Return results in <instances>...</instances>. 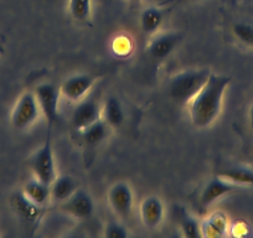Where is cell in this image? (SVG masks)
I'll return each mask as SVG.
<instances>
[{"instance_id":"6da1fadb","label":"cell","mask_w":253,"mask_h":238,"mask_svg":"<svg viewBox=\"0 0 253 238\" xmlns=\"http://www.w3.org/2000/svg\"><path fill=\"white\" fill-rule=\"evenodd\" d=\"M230 83V76L211 72L203 88L186 104L194 127L204 129L210 127L218 118L222 111L223 97Z\"/></svg>"},{"instance_id":"7a4b0ae2","label":"cell","mask_w":253,"mask_h":238,"mask_svg":"<svg viewBox=\"0 0 253 238\" xmlns=\"http://www.w3.org/2000/svg\"><path fill=\"white\" fill-rule=\"evenodd\" d=\"M211 75L209 69H191L171 77L168 87L169 97L177 104L186 106L204 87Z\"/></svg>"},{"instance_id":"3957f363","label":"cell","mask_w":253,"mask_h":238,"mask_svg":"<svg viewBox=\"0 0 253 238\" xmlns=\"http://www.w3.org/2000/svg\"><path fill=\"white\" fill-rule=\"evenodd\" d=\"M30 167L33 170L35 179L45 184H48V185H51L53 180L58 176L50 132H48L45 143L41 145L40 149H38V152L31 158Z\"/></svg>"},{"instance_id":"277c9868","label":"cell","mask_w":253,"mask_h":238,"mask_svg":"<svg viewBox=\"0 0 253 238\" xmlns=\"http://www.w3.org/2000/svg\"><path fill=\"white\" fill-rule=\"evenodd\" d=\"M41 109L34 91H25L16 101L11 112V125L18 130L30 128L39 119Z\"/></svg>"},{"instance_id":"5b68a950","label":"cell","mask_w":253,"mask_h":238,"mask_svg":"<svg viewBox=\"0 0 253 238\" xmlns=\"http://www.w3.org/2000/svg\"><path fill=\"white\" fill-rule=\"evenodd\" d=\"M41 114L45 117L48 127H52L55 123L60 120V112H58V102H60V88L50 82H42L38 84L34 89Z\"/></svg>"},{"instance_id":"8992f818","label":"cell","mask_w":253,"mask_h":238,"mask_svg":"<svg viewBox=\"0 0 253 238\" xmlns=\"http://www.w3.org/2000/svg\"><path fill=\"white\" fill-rule=\"evenodd\" d=\"M107 201L113 211L114 215L118 217H129L134 206V194L129 184L119 181L111 186L107 194Z\"/></svg>"},{"instance_id":"52a82bcc","label":"cell","mask_w":253,"mask_h":238,"mask_svg":"<svg viewBox=\"0 0 253 238\" xmlns=\"http://www.w3.org/2000/svg\"><path fill=\"white\" fill-rule=\"evenodd\" d=\"M101 118L102 107L99 102L93 97H84L76 103L71 114V124L77 132H81Z\"/></svg>"},{"instance_id":"ba28073f","label":"cell","mask_w":253,"mask_h":238,"mask_svg":"<svg viewBox=\"0 0 253 238\" xmlns=\"http://www.w3.org/2000/svg\"><path fill=\"white\" fill-rule=\"evenodd\" d=\"M61 210L76 220H88L94 212V202L87 191L77 189L67 200L61 202Z\"/></svg>"},{"instance_id":"9c48e42d","label":"cell","mask_w":253,"mask_h":238,"mask_svg":"<svg viewBox=\"0 0 253 238\" xmlns=\"http://www.w3.org/2000/svg\"><path fill=\"white\" fill-rule=\"evenodd\" d=\"M181 39L182 35L177 31H167V33H159L158 31L157 34L153 35L149 43H148V53H149L153 60L163 61L174 52Z\"/></svg>"},{"instance_id":"30bf717a","label":"cell","mask_w":253,"mask_h":238,"mask_svg":"<svg viewBox=\"0 0 253 238\" xmlns=\"http://www.w3.org/2000/svg\"><path fill=\"white\" fill-rule=\"evenodd\" d=\"M96 82V77L87 74H76L70 76L60 86L61 96L70 102H80L88 94Z\"/></svg>"},{"instance_id":"8fae6325","label":"cell","mask_w":253,"mask_h":238,"mask_svg":"<svg viewBox=\"0 0 253 238\" xmlns=\"http://www.w3.org/2000/svg\"><path fill=\"white\" fill-rule=\"evenodd\" d=\"M240 188L236 184L231 183V181L226 180L223 177H221L220 175L212 177L204 186L203 191L200 194V203L203 207H209L212 203H215L216 201L220 200L223 196L228 195L232 191L237 190Z\"/></svg>"},{"instance_id":"7c38bea8","label":"cell","mask_w":253,"mask_h":238,"mask_svg":"<svg viewBox=\"0 0 253 238\" xmlns=\"http://www.w3.org/2000/svg\"><path fill=\"white\" fill-rule=\"evenodd\" d=\"M139 215L144 227L154 230V228L159 227L164 221V202L158 196H147L139 206Z\"/></svg>"},{"instance_id":"4fadbf2b","label":"cell","mask_w":253,"mask_h":238,"mask_svg":"<svg viewBox=\"0 0 253 238\" xmlns=\"http://www.w3.org/2000/svg\"><path fill=\"white\" fill-rule=\"evenodd\" d=\"M11 205L19 218L26 225H36L42 217V207L26 198L23 191L14 194L11 198Z\"/></svg>"},{"instance_id":"5bb4252c","label":"cell","mask_w":253,"mask_h":238,"mask_svg":"<svg viewBox=\"0 0 253 238\" xmlns=\"http://www.w3.org/2000/svg\"><path fill=\"white\" fill-rule=\"evenodd\" d=\"M201 223V235L206 238H217L223 237L227 235L230 230L227 216L223 212H212L208 217L200 221Z\"/></svg>"},{"instance_id":"9a60e30c","label":"cell","mask_w":253,"mask_h":238,"mask_svg":"<svg viewBox=\"0 0 253 238\" xmlns=\"http://www.w3.org/2000/svg\"><path fill=\"white\" fill-rule=\"evenodd\" d=\"M102 116L107 124L111 127V129L121 127L126 119L123 106H122L121 101L114 96L108 97L107 101L104 102L103 107H102Z\"/></svg>"},{"instance_id":"2e32d148","label":"cell","mask_w":253,"mask_h":238,"mask_svg":"<svg viewBox=\"0 0 253 238\" xmlns=\"http://www.w3.org/2000/svg\"><path fill=\"white\" fill-rule=\"evenodd\" d=\"M165 10L162 6H149L140 14V28L147 35H154L160 30L164 21Z\"/></svg>"},{"instance_id":"e0dca14e","label":"cell","mask_w":253,"mask_h":238,"mask_svg":"<svg viewBox=\"0 0 253 238\" xmlns=\"http://www.w3.org/2000/svg\"><path fill=\"white\" fill-rule=\"evenodd\" d=\"M109 129H111V127L107 124L103 118H101L80 133H81L84 144L89 148H94L108 138Z\"/></svg>"},{"instance_id":"ac0fdd59","label":"cell","mask_w":253,"mask_h":238,"mask_svg":"<svg viewBox=\"0 0 253 238\" xmlns=\"http://www.w3.org/2000/svg\"><path fill=\"white\" fill-rule=\"evenodd\" d=\"M23 193L25 194L26 198H30L33 202L41 206V207H43V206L47 203V201L51 198L50 185L38 180L35 177L31 179V180H29L28 183L24 185Z\"/></svg>"},{"instance_id":"d6986e66","label":"cell","mask_w":253,"mask_h":238,"mask_svg":"<svg viewBox=\"0 0 253 238\" xmlns=\"http://www.w3.org/2000/svg\"><path fill=\"white\" fill-rule=\"evenodd\" d=\"M51 198L57 202H63L77 190L76 181L69 175H60L50 185Z\"/></svg>"},{"instance_id":"ffe728a7","label":"cell","mask_w":253,"mask_h":238,"mask_svg":"<svg viewBox=\"0 0 253 238\" xmlns=\"http://www.w3.org/2000/svg\"><path fill=\"white\" fill-rule=\"evenodd\" d=\"M221 177L241 186H253V169L247 166H231L218 172Z\"/></svg>"},{"instance_id":"44dd1931","label":"cell","mask_w":253,"mask_h":238,"mask_svg":"<svg viewBox=\"0 0 253 238\" xmlns=\"http://www.w3.org/2000/svg\"><path fill=\"white\" fill-rule=\"evenodd\" d=\"M180 218V230L184 237L187 238H201V223L194 216L189 215L185 211H181Z\"/></svg>"},{"instance_id":"7402d4cb","label":"cell","mask_w":253,"mask_h":238,"mask_svg":"<svg viewBox=\"0 0 253 238\" xmlns=\"http://www.w3.org/2000/svg\"><path fill=\"white\" fill-rule=\"evenodd\" d=\"M92 0H69V11L77 23H86L91 15Z\"/></svg>"},{"instance_id":"603a6c76","label":"cell","mask_w":253,"mask_h":238,"mask_svg":"<svg viewBox=\"0 0 253 238\" xmlns=\"http://www.w3.org/2000/svg\"><path fill=\"white\" fill-rule=\"evenodd\" d=\"M236 38L246 45L253 46V26L247 23H237L233 25Z\"/></svg>"},{"instance_id":"cb8c5ba5","label":"cell","mask_w":253,"mask_h":238,"mask_svg":"<svg viewBox=\"0 0 253 238\" xmlns=\"http://www.w3.org/2000/svg\"><path fill=\"white\" fill-rule=\"evenodd\" d=\"M104 236L108 238H126L128 237V232H126V227L122 226L119 222L112 221L108 222L104 227Z\"/></svg>"},{"instance_id":"d4e9b609","label":"cell","mask_w":253,"mask_h":238,"mask_svg":"<svg viewBox=\"0 0 253 238\" xmlns=\"http://www.w3.org/2000/svg\"><path fill=\"white\" fill-rule=\"evenodd\" d=\"M113 50H116L118 55H128L132 51V42L126 38H117L113 42Z\"/></svg>"},{"instance_id":"484cf974","label":"cell","mask_w":253,"mask_h":238,"mask_svg":"<svg viewBox=\"0 0 253 238\" xmlns=\"http://www.w3.org/2000/svg\"><path fill=\"white\" fill-rule=\"evenodd\" d=\"M193 1H196V0H163L160 1L159 6L167 9V8H174L176 5H182V4L187 3H193Z\"/></svg>"},{"instance_id":"4316f807","label":"cell","mask_w":253,"mask_h":238,"mask_svg":"<svg viewBox=\"0 0 253 238\" xmlns=\"http://www.w3.org/2000/svg\"><path fill=\"white\" fill-rule=\"evenodd\" d=\"M250 124H251V128L253 129V104L250 109Z\"/></svg>"},{"instance_id":"83f0119b","label":"cell","mask_w":253,"mask_h":238,"mask_svg":"<svg viewBox=\"0 0 253 238\" xmlns=\"http://www.w3.org/2000/svg\"><path fill=\"white\" fill-rule=\"evenodd\" d=\"M128 1H130V3H139L140 0H128Z\"/></svg>"}]
</instances>
